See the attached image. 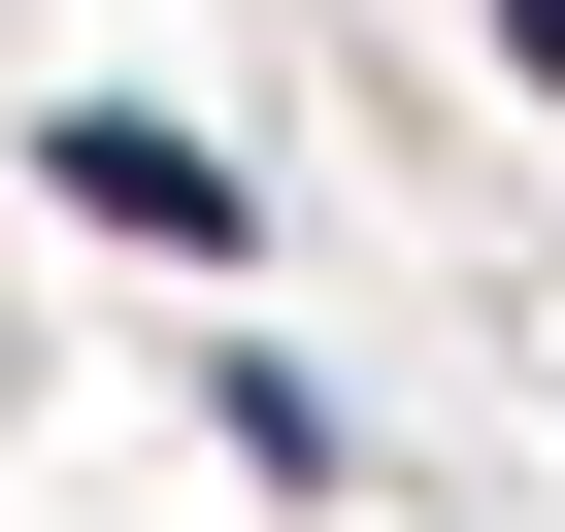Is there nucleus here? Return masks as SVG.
Returning a JSON list of instances; mask_svg holds the SVG:
<instances>
[{"instance_id": "f03ea898", "label": "nucleus", "mask_w": 565, "mask_h": 532, "mask_svg": "<svg viewBox=\"0 0 565 532\" xmlns=\"http://www.w3.org/2000/svg\"><path fill=\"white\" fill-rule=\"evenodd\" d=\"M499 67H532V100H565V0H499Z\"/></svg>"}, {"instance_id": "f257e3e1", "label": "nucleus", "mask_w": 565, "mask_h": 532, "mask_svg": "<svg viewBox=\"0 0 565 532\" xmlns=\"http://www.w3.org/2000/svg\"><path fill=\"white\" fill-rule=\"evenodd\" d=\"M34 200H67V233H167V266H266L233 134H167V100H67V134H34Z\"/></svg>"}]
</instances>
